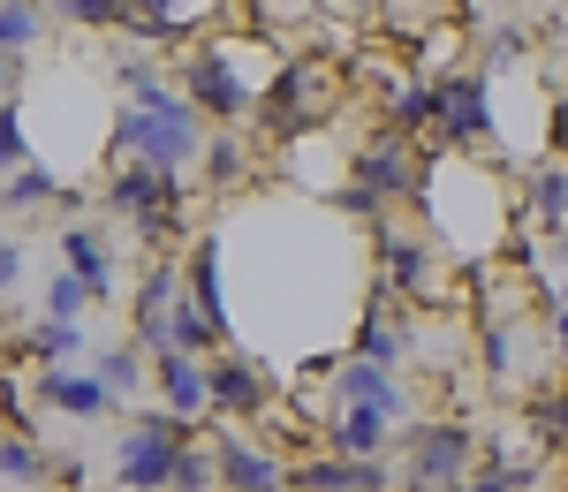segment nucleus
I'll return each instance as SVG.
<instances>
[{
    "label": "nucleus",
    "instance_id": "nucleus-1",
    "mask_svg": "<svg viewBox=\"0 0 568 492\" xmlns=\"http://www.w3.org/2000/svg\"><path fill=\"white\" fill-rule=\"evenodd\" d=\"M281 76V53L265 45V31H213V39H197V45H182V61H175V84L182 99L213 122V130H243L251 114H258V99L265 84Z\"/></svg>",
    "mask_w": 568,
    "mask_h": 492
},
{
    "label": "nucleus",
    "instance_id": "nucleus-2",
    "mask_svg": "<svg viewBox=\"0 0 568 492\" xmlns=\"http://www.w3.org/2000/svg\"><path fill=\"white\" fill-rule=\"evenodd\" d=\"M205 144H213V122L182 99V84H160L152 99L106 114V160H144V167H168V175H190L205 167Z\"/></svg>",
    "mask_w": 568,
    "mask_h": 492
},
{
    "label": "nucleus",
    "instance_id": "nucleus-3",
    "mask_svg": "<svg viewBox=\"0 0 568 492\" xmlns=\"http://www.w3.org/2000/svg\"><path fill=\"white\" fill-rule=\"evenodd\" d=\"M99 205H106L114 221L130 227L136 243H152V258H175L182 221H190V175L144 167V160H106Z\"/></svg>",
    "mask_w": 568,
    "mask_h": 492
},
{
    "label": "nucleus",
    "instance_id": "nucleus-4",
    "mask_svg": "<svg viewBox=\"0 0 568 492\" xmlns=\"http://www.w3.org/2000/svg\"><path fill=\"white\" fill-rule=\"evenodd\" d=\"M334 99H342V76H334L326 61L296 53V61H281V76L265 84V99H258V114H251V122H258V136H273V144H296V136L326 130Z\"/></svg>",
    "mask_w": 568,
    "mask_h": 492
},
{
    "label": "nucleus",
    "instance_id": "nucleus-5",
    "mask_svg": "<svg viewBox=\"0 0 568 492\" xmlns=\"http://www.w3.org/2000/svg\"><path fill=\"white\" fill-rule=\"evenodd\" d=\"M197 440H205V432H197L190 417H175V409H136L130 432L114 440V485L122 492H168L182 448H197Z\"/></svg>",
    "mask_w": 568,
    "mask_h": 492
},
{
    "label": "nucleus",
    "instance_id": "nucleus-6",
    "mask_svg": "<svg viewBox=\"0 0 568 492\" xmlns=\"http://www.w3.org/2000/svg\"><path fill=\"white\" fill-rule=\"evenodd\" d=\"M478 462V432L455 417H417L402 432V492H455Z\"/></svg>",
    "mask_w": 568,
    "mask_h": 492
},
{
    "label": "nucleus",
    "instance_id": "nucleus-7",
    "mask_svg": "<svg viewBox=\"0 0 568 492\" xmlns=\"http://www.w3.org/2000/svg\"><path fill=\"white\" fill-rule=\"evenodd\" d=\"M372 250H379V280L394 288L402 311H417V304H439V296H447V250H439L425 227L409 235L402 221H379V227H372Z\"/></svg>",
    "mask_w": 568,
    "mask_h": 492
},
{
    "label": "nucleus",
    "instance_id": "nucleus-8",
    "mask_svg": "<svg viewBox=\"0 0 568 492\" xmlns=\"http://www.w3.org/2000/svg\"><path fill=\"white\" fill-rule=\"evenodd\" d=\"M349 182H356V189H372L387 213H394V205H417V189H425V152H417V136H402V130L356 136Z\"/></svg>",
    "mask_w": 568,
    "mask_h": 492
},
{
    "label": "nucleus",
    "instance_id": "nucleus-9",
    "mask_svg": "<svg viewBox=\"0 0 568 492\" xmlns=\"http://www.w3.org/2000/svg\"><path fill=\"white\" fill-rule=\"evenodd\" d=\"M493 76L485 69H447L439 76V122H433V144L439 152H478V144H493L500 136V122H493Z\"/></svg>",
    "mask_w": 568,
    "mask_h": 492
},
{
    "label": "nucleus",
    "instance_id": "nucleus-10",
    "mask_svg": "<svg viewBox=\"0 0 568 492\" xmlns=\"http://www.w3.org/2000/svg\"><path fill=\"white\" fill-rule=\"evenodd\" d=\"M220 454V492H281L288 485V454L258 448L243 424H220V432H205Z\"/></svg>",
    "mask_w": 568,
    "mask_h": 492
},
{
    "label": "nucleus",
    "instance_id": "nucleus-11",
    "mask_svg": "<svg viewBox=\"0 0 568 492\" xmlns=\"http://www.w3.org/2000/svg\"><path fill=\"white\" fill-rule=\"evenodd\" d=\"M205 371H213V417H220V424H258L265 409H273V394H281L243 349H220Z\"/></svg>",
    "mask_w": 568,
    "mask_h": 492
},
{
    "label": "nucleus",
    "instance_id": "nucleus-12",
    "mask_svg": "<svg viewBox=\"0 0 568 492\" xmlns=\"http://www.w3.org/2000/svg\"><path fill=\"white\" fill-rule=\"evenodd\" d=\"M31 394H39V409L77 417V424H99L106 409H122L106 394V379H99V371H77V363H39V371H31Z\"/></svg>",
    "mask_w": 568,
    "mask_h": 492
},
{
    "label": "nucleus",
    "instance_id": "nucleus-13",
    "mask_svg": "<svg viewBox=\"0 0 568 492\" xmlns=\"http://www.w3.org/2000/svg\"><path fill=\"white\" fill-rule=\"evenodd\" d=\"M326 402H334V409H379V417H394V424H409V394H402V379H394L387 363H364V357L334 363Z\"/></svg>",
    "mask_w": 568,
    "mask_h": 492
},
{
    "label": "nucleus",
    "instance_id": "nucleus-14",
    "mask_svg": "<svg viewBox=\"0 0 568 492\" xmlns=\"http://www.w3.org/2000/svg\"><path fill=\"white\" fill-rule=\"evenodd\" d=\"M213 357H182V349H160L152 357V402L175 409V417H190V424H205L213 417V371H205Z\"/></svg>",
    "mask_w": 568,
    "mask_h": 492
},
{
    "label": "nucleus",
    "instance_id": "nucleus-15",
    "mask_svg": "<svg viewBox=\"0 0 568 492\" xmlns=\"http://www.w3.org/2000/svg\"><path fill=\"white\" fill-rule=\"evenodd\" d=\"M402 470L387 462H356V454H304L288 462V492H394Z\"/></svg>",
    "mask_w": 568,
    "mask_h": 492
},
{
    "label": "nucleus",
    "instance_id": "nucleus-16",
    "mask_svg": "<svg viewBox=\"0 0 568 492\" xmlns=\"http://www.w3.org/2000/svg\"><path fill=\"white\" fill-rule=\"evenodd\" d=\"M182 288H190V304L213 318V334L235 349V318H227V266H220V235H197V243H182Z\"/></svg>",
    "mask_w": 568,
    "mask_h": 492
},
{
    "label": "nucleus",
    "instance_id": "nucleus-17",
    "mask_svg": "<svg viewBox=\"0 0 568 492\" xmlns=\"http://www.w3.org/2000/svg\"><path fill=\"white\" fill-rule=\"evenodd\" d=\"M53 250H61V266H69V273H77V280L91 288V304H114V296H122V273H114V243H106V235H99L91 221H69L61 235H53Z\"/></svg>",
    "mask_w": 568,
    "mask_h": 492
},
{
    "label": "nucleus",
    "instance_id": "nucleus-18",
    "mask_svg": "<svg viewBox=\"0 0 568 492\" xmlns=\"http://www.w3.org/2000/svg\"><path fill=\"white\" fill-rule=\"evenodd\" d=\"M130 16L136 45H182L205 31V16H220V0H130Z\"/></svg>",
    "mask_w": 568,
    "mask_h": 492
},
{
    "label": "nucleus",
    "instance_id": "nucleus-19",
    "mask_svg": "<svg viewBox=\"0 0 568 492\" xmlns=\"http://www.w3.org/2000/svg\"><path fill=\"white\" fill-rule=\"evenodd\" d=\"M318 440H326V454L387 462V448H394V417H379V409H334V417L318 424Z\"/></svg>",
    "mask_w": 568,
    "mask_h": 492
},
{
    "label": "nucleus",
    "instance_id": "nucleus-20",
    "mask_svg": "<svg viewBox=\"0 0 568 492\" xmlns=\"http://www.w3.org/2000/svg\"><path fill=\"white\" fill-rule=\"evenodd\" d=\"M39 31H45L39 0H0V99H16V84H23V53L39 45Z\"/></svg>",
    "mask_w": 568,
    "mask_h": 492
},
{
    "label": "nucleus",
    "instance_id": "nucleus-21",
    "mask_svg": "<svg viewBox=\"0 0 568 492\" xmlns=\"http://www.w3.org/2000/svg\"><path fill=\"white\" fill-rule=\"evenodd\" d=\"M524 205L538 213L546 235H561V227H568V160H554V152L530 160V167H524Z\"/></svg>",
    "mask_w": 568,
    "mask_h": 492
},
{
    "label": "nucleus",
    "instance_id": "nucleus-22",
    "mask_svg": "<svg viewBox=\"0 0 568 492\" xmlns=\"http://www.w3.org/2000/svg\"><path fill=\"white\" fill-rule=\"evenodd\" d=\"M53 485V454L31 432H0V492H45Z\"/></svg>",
    "mask_w": 568,
    "mask_h": 492
},
{
    "label": "nucleus",
    "instance_id": "nucleus-23",
    "mask_svg": "<svg viewBox=\"0 0 568 492\" xmlns=\"http://www.w3.org/2000/svg\"><path fill=\"white\" fill-rule=\"evenodd\" d=\"M91 371L106 379V394H114V402H136V394H152V357H144L136 341H114V349L91 363Z\"/></svg>",
    "mask_w": 568,
    "mask_h": 492
},
{
    "label": "nucleus",
    "instance_id": "nucleus-24",
    "mask_svg": "<svg viewBox=\"0 0 568 492\" xmlns=\"http://www.w3.org/2000/svg\"><path fill=\"white\" fill-rule=\"evenodd\" d=\"M53 23H77V31H122L130 39V0H39Z\"/></svg>",
    "mask_w": 568,
    "mask_h": 492
},
{
    "label": "nucleus",
    "instance_id": "nucleus-25",
    "mask_svg": "<svg viewBox=\"0 0 568 492\" xmlns=\"http://www.w3.org/2000/svg\"><path fill=\"white\" fill-rule=\"evenodd\" d=\"M23 349L39 363H77L84 357V326H69V318H31V326H23Z\"/></svg>",
    "mask_w": 568,
    "mask_h": 492
},
{
    "label": "nucleus",
    "instance_id": "nucleus-26",
    "mask_svg": "<svg viewBox=\"0 0 568 492\" xmlns=\"http://www.w3.org/2000/svg\"><path fill=\"white\" fill-rule=\"evenodd\" d=\"M45 197L61 205L69 189H61V175H53V167H39V160H31L23 175H8V182H0V213H39Z\"/></svg>",
    "mask_w": 568,
    "mask_h": 492
},
{
    "label": "nucleus",
    "instance_id": "nucleus-27",
    "mask_svg": "<svg viewBox=\"0 0 568 492\" xmlns=\"http://www.w3.org/2000/svg\"><path fill=\"white\" fill-rule=\"evenodd\" d=\"M243 175H251V136L213 130V144H205V182H213V189H235Z\"/></svg>",
    "mask_w": 568,
    "mask_h": 492
},
{
    "label": "nucleus",
    "instance_id": "nucleus-28",
    "mask_svg": "<svg viewBox=\"0 0 568 492\" xmlns=\"http://www.w3.org/2000/svg\"><path fill=\"white\" fill-rule=\"evenodd\" d=\"M84 311H91V288L69 266H53V273H45V311L39 318H69V326H84Z\"/></svg>",
    "mask_w": 568,
    "mask_h": 492
},
{
    "label": "nucleus",
    "instance_id": "nucleus-29",
    "mask_svg": "<svg viewBox=\"0 0 568 492\" xmlns=\"http://www.w3.org/2000/svg\"><path fill=\"white\" fill-rule=\"evenodd\" d=\"M31 167V136H23V99H0V182Z\"/></svg>",
    "mask_w": 568,
    "mask_h": 492
},
{
    "label": "nucleus",
    "instance_id": "nucleus-30",
    "mask_svg": "<svg viewBox=\"0 0 568 492\" xmlns=\"http://www.w3.org/2000/svg\"><path fill=\"white\" fill-rule=\"evenodd\" d=\"M168 492H220V454H213V440L182 448V462H175V485H168Z\"/></svg>",
    "mask_w": 568,
    "mask_h": 492
},
{
    "label": "nucleus",
    "instance_id": "nucleus-31",
    "mask_svg": "<svg viewBox=\"0 0 568 492\" xmlns=\"http://www.w3.org/2000/svg\"><path fill=\"white\" fill-rule=\"evenodd\" d=\"M546 341H554V357H568V273L546 288Z\"/></svg>",
    "mask_w": 568,
    "mask_h": 492
},
{
    "label": "nucleus",
    "instance_id": "nucleus-32",
    "mask_svg": "<svg viewBox=\"0 0 568 492\" xmlns=\"http://www.w3.org/2000/svg\"><path fill=\"white\" fill-rule=\"evenodd\" d=\"M516 53H524V31H493V39H485V61H478V69H485V76H500Z\"/></svg>",
    "mask_w": 568,
    "mask_h": 492
},
{
    "label": "nucleus",
    "instance_id": "nucleus-33",
    "mask_svg": "<svg viewBox=\"0 0 568 492\" xmlns=\"http://www.w3.org/2000/svg\"><path fill=\"white\" fill-rule=\"evenodd\" d=\"M311 8L318 0H258V31H273V23H311Z\"/></svg>",
    "mask_w": 568,
    "mask_h": 492
},
{
    "label": "nucleus",
    "instance_id": "nucleus-34",
    "mask_svg": "<svg viewBox=\"0 0 568 492\" xmlns=\"http://www.w3.org/2000/svg\"><path fill=\"white\" fill-rule=\"evenodd\" d=\"M546 144H554V160H568V99H554V114H546Z\"/></svg>",
    "mask_w": 568,
    "mask_h": 492
},
{
    "label": "nucleus",
    "instance_id": "nucleus-35",
    "mask_svg": "<svg viewBox=\"0 0 568 492\" xmlns=\"http://www.w3.org/2000/svg\"><path fill=\"white\" fill-rule=\"evenodd\" d=\"M16 280H23V250H16V243H8V235H0V296H8V288H16Z\"/></svg>",
    "mask_w": 568,
    "mask_h": 492
},
{
    "label": "nucleus",
    "instance_id": "nucleus-36",
    "mask_svg": "<svg viewBox=\"0 0 568 492\" xmlns=\"http://www.w3.org/2000/svg\"><path fill=\"white\" fill-rule=\"evenodd\" d=\"M455 492H516V485H508L500 470H485V462H478V470H470V478H463V485H455Z\"/></svg>",
    "mask_w": 568,
    "mask_h": 492
},
{
    "label": "nucleus",
    "instance_id": "nucleus-37",
    "mask_svg": "<svg viewBox=\"0 0 568 492\" xmlns=\"http://www.w3.org/2000/svg\"><path fill=\"white\" fill-rule=\"evenodd\" d=\"M561 99H568V91H561Z\"/></svg>",
    "mask_w": 568,
    "mask_h": 492
},
{
    "label": "nucleus",
    "instance_id": "nucleus-38",
    "mask_svg": "<svg viewBox=\"0 0 568 492\" xmlns=\"http://www.w3.org/2000/svg\"><path fill=\"white\" fill-rule=\"evenodd\" d=\"M281 492H288V485H281Z\"/></svg>",
    "mask_w": 568,
    "mask_h": 492
}]
</instances>
